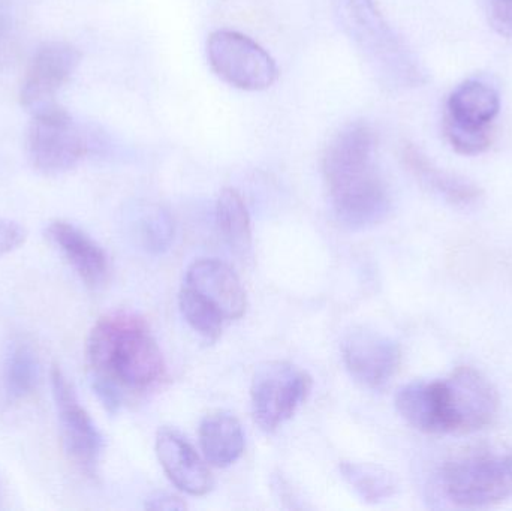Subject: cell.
<instances>
[{
	"label": "cell",
	"instance_id": "10",
	"mask_svg": "<svg viewBox=\"0 0 512 511\" xmlns=\"http://www.w3.org/2000/svg\"><path fill=\"white\" fill-rule=\"evenodd\" d=\"M312 377L288 362H270L255 372L252 413L262 431L271 434L288 422L312 390Z\"/></svg>",
	"mask_w": 512,
	"mask_h": 511
},
{
	"label": "cell",
	"instance_id": "25",
	"mask_svg": "<svg viewBox=\"0 0 512 511\" xmlns=\"http://www.w3.org/2000/svg\"><path fill=\"white\" fill-rule=\"evenodd\" d=\"M15 50V30L12 18L0 12V69L11 60Z\"/></svg>",
	"mask_w": 512,
	"mask_h": 511
},
{
	"label": "cell",
	"instance_id": "15",
	"mask_svg": "<svg viewBox=\"0 0 512 511\" xmlns=\"http://www.w3.org/2000/svg\"><path fill=\"white\" fill-rule=\"evenodd\" d=\"M156 455L168 479L180 491L192 497H204L212 491V473L197 450L176 429H159Z\"/></svg>",
	"mask_w": 512,
	"mask_h": 511
},
{
	"label": "cell",
	"instance_id": "20",
	"mask_svg": "<svg viewBox=\"0 0 512 511\" xmlns=\"http://www.w3.org/2000/svg\"><path fill=\"white\" fill-rule=\"evenodd\" d=\"M340 473L366 503H381L396 494L397 483L384 468L363 462H342Z\"/></svg>",
	"mask_w": 512,
	"mask_h": 511
},
{
	"label": "cell",
	"instance_id": "23",
	"mask_svg": "<svg viewBox=\"0 0 512 511\" xmlns=\"http://www.w3.org/2000/svg\"><path fill=\"white\" fill-rule=\"evenodd\" d=\"M27 233L18 222L0 218V258L17 251L26 242Z\"/></svg>",
	"mask_w": 512,
	"mask_h": 511
},
{
	"label": "cell",
	"instance_id": "1",
	"mask_svg": "<svg viewBox=\"0 0 512 511\" xmlns=\"http://www.w3.org/2000/svg\"><path fill=\"white\" fill-rule=\"evenodd\" d=\"M86 360L93 392L111 414L167 378V365L149 324L131 312H113L96 321L87 338Z\"/></svg>",
	"mask_w": 512,
	"mask_h": 511
},
{
	"label": "cell",
	"instance_id": "11",
	"mask_svg": "<svg viewBox=\"0 0 512 511\" xmlns=\"http://www.w3.org/2000/svg\"><path fill=\"white\" fill-rule=\"evenodd\" d=\"M81 62L77 47L65 41L44 42L33 54L20 84V105L30 114L57 104L56 98Z\"/></svg>",
	"mask_w": 512,
	"mask_h": 511
},
{
	"label": "cell",
	"instance_id": "18",
	"mask_svg": "<svg viewBox=\"0 0 512 511\" xmlns=\"http://www.w3.org/2000/svg\"><path fill=\"white\" fill-rule=\"evenodd\" d=\"M200 446L204 458L213 467L236 464L245 450V432L233 414L215 411L207 414L200 425Z\"/></svg>",
	"mask_w": 512,
	"mask_h": 511
},
{
	"label": "cell",
	"instance_id": "7",
	"mask_svg": "<svg viewBox=\"0 0 512 511\" xmlns=\"http://www.w3.org/2000/svg\"><path fill=\"white\" fill-rule=\"evenodd\" d=\"M501 110L498 90L480 78L460 83L448 96L444 134L457 153L481 155L493 141V122Z\"/></svg>",
	"mask_w": 512,
	"mask_h": 511
},
{
	"label": "cell",
	"instance_id": "17",
	"mask_svg": "<svg viewBox=\"0 0 512 511\" xmlns=\"http://www.w3.org/2000/svg\"><path fill=\"white\" fill-rule=\"evenodd\" d=\"M403 161L409 171L414 174L415 179L420 180L424 188L435 192L436 195L444 198L453 206L466 209V207L477 204L483 195L477 185L436 167L432 161L427 159V156H424L417 147L411 146V144L403 149Z\"/></svg>",
	"mask_w": 512,
	"mask_h": 511
},
{
	"label": "cell",
	"instance_id": "2",
	"mask_svg": "<svg viewBox=\"0 0 512 511\" xmlns=\"http://www.w3.org/2000/svg\"><path fill=\"white\" fill-rule=\"evenodd\" d=\"M376 147L375 129L366 120H354L331 138L322 158L331 206L351 230L381 224L391 210L390 191L376 167Z\"/></svg>",
	"mask_w": 512,
	"mask_h": 511
},
{
	"label": "cell",
	"instance_id": "21",
	"mask_svg": "<svg viewBox=\"0 0 512 511\" xmlns=\"http://www.w3.org/2000/svg\"><path fill=\"white\" fill-rule=\"evenodd\" d=\"M179 306L186 323L207 341H216L222 335L227 320L197 291L185 285L179 294Z\"/></svg>",
	"mask_w": 512,
	"mask_h": 511
},
{
	"label": "cell",
	"instance_id": "6",
	"mask_svg": "<svg viewBox=\"0 0 512 511\" xmlns=\"http://www.w3.org/2000/svg\"><path fill=\"white\" fill-rule=\"evenodd\" d=\"M438 485L448 503L459 509H486L512 495V455L478 450L445 462Z\"/></svg>",
	"mask_w": 512,
	"mask_h": 511
},
{
	"label": "cell",
	"instance_id": "9",
	"mask_svg": "<svg viewBox=\"0 0 512 511\" xmlns=\"http://www.w3.org/2000/svg\"><path fill=\"white\" fill-rule=\"evenodd\" d=\"M50 378L63 450L81 474L92 480L98 479L104 438L81 405L74 384L59 365H53Z\"/></svg>",
	"mask_w": 512,
	"mask_h": 511
},
{
	"label": "cell",
	"instance_id": "26",
	"mask_svg": "<svg viewBox=\"0 0 512 511\" xmlns=\"http://www.w3.org/2000/svg\"><path fill=\"white\" fill-rule=\"evenodd\" d=\"M146 509L156 511L185 510L186 504L176 495L156 494L155 497L147 500Z\"/></svg>",
	"mask_w": 512,
	"mask_h": 511
},
{
	"label": "cell",
	"instance_id": "5",
	"mask_svg": "<svg viewBox=\"0 0 512 511\" xmlns=\"http://www.w3.org/2000/svg\"><path fill=\"white\" fill-rule=\"evenodd\" d=\"M95 135L59 104L32 114L26 134L27 161L36 173L56 177L92 155Z\"/></svg>",
	"mask_w": 512,
	"mask_h": 511
},
{
	"label": "cell",
	"instance_id": "14",
	"mask_svg": "<svg viewBox=\"0 0 512 511\" xmlns=\"http://www.w3.org/2000/svg\"><path fill=\"white\" fill-rule=\"evenodd\" d=\"M186 287L212 303L225 320H239L248 309V297L239 276L216 258H201L186 270Z\"/></svg>",
	"mask_w": 512,
	"mask_h": 511
},
{
	"label": "cell",
	"instance_id": "3",
	"mask_svg": "<svg viewBox=\"0 0 512 511\" xmlns=\"http://www.w3.org/2000/svg\"><path fill=\"white\" fill-rule=\"evenodd\" d=\"M396 408L424 434H471L492 425L499 398L481 372L460 366L445 380L406 384L397 392Z\"/></svg>",
	"mask_w": 512,
	"mask_h": 511
},
{
	"label": "cell",
	"instance_id": "4",
	"mask_svg": "<svg viewBox=\"0 0 512 511\" xmlns=\"http://www.w3.org/2000/svg\"><path fill=\"white\" fill-rule=\"evenodd\" d=\"M334 20L379 83L411 87L423 81L420 63L373 0H330Z\"/></svg>",
	"mask_w": 512,
	"mask_h": 511
},
{
	"label": "cell",
	"instance_id": "8",
	"mask_svg": "<svg viewBox=\"0 0 512 511\" xmlns=\"http://www.w3.org/2000/svg\"><path fill=\"white\" fill-rule=\"evenodd\" d=\"M207 60L224 83L245 92L270 89L279 78V68L270 53L236 30H216L209 36Z\"/></svg>",
	"mask_w": 512,
	"mask_h": 511
},
{
	"label": "cell",
	"instance_id": "19",
	"mask_svg": "<svg viewBox=\"0 0 512 511\" xmlns=\"http://www.w3.org/2000/svg\"><path fill=\"white\" fill-rule=\"evenodd\" d=\"M216 225L231 251L246 255L251 251L252 228L248 207L239 191L225 188L216 203Z\"/></svg>",
	"mask_w": 512,
	"mask_h": 511
},
{
	"label": "cell",
	"instance_id": "12",
	"mask_svg": "<svg viewBox=\"0 0 512 511\" xmlns=\"http://www.w3.org/2000/svg\"><path fill=\"white\" fill-rule=\"evenodd\" d=\"M342 354L349 374L373 390L384 389L393 380L402 357L393 339L364 329L346 336Z\"/></svg>",
	"mask_w": 512,
	"mask_h": 511
},
{
	"label": "cell",
	"instance_id": "16",
	"mask_svg": "<svg viewBox=\"0 0 512 511\" xmlns=\"http://www.w3.org/2000/svg\"><path fill=\"white\" fill-rule=\"evenodd\" d=\"M41 369L36 351L23 338H14L6 345L0 368V404L3 408L18 407L29 401L38 389Z\"/></svg>",
	"mask_w": 512,
	"mask_h": 511
},
{
	"label": "cell",
	"instance_id": "22",
	"mask_svg": "<svg viewBox=\"0 0 512 511\" xmlns=\"http://www.w3.org/2000/svg\"><path fill=\"white\" fill-rule=\"evenodd\" d=\"M141 246L153 255L164 254L174 240V221L170 213L156 207L138 222Z\"/></svg>",
	"mask_w": 512,
	"mask_h": 511
},
{
	"label": "cell",
	"instance_id": "13",
	"mask_svg": "<svg viewBox=\"0 0 512 511\" xmlns=\"http://www.w3.org/2000/svg\"><path fill=\"white\" fill-rule=\"evenodd\" d=\"M45 236L87 287L96 290L107 282L110 273L107 252L86 231L65 219H56L45 228Z\"/></svg>",
	"mask_w": 512,
	"mask_h": 511
},
{
	"label": "cell",
	"instance_id": "24",
	"mask_svg": "<svg viewBox=\"0 0 512 511\" xmlns=\"http://www.w3.org/2000/svg\"><path fill=\"white\" fill-rule=\"evenodd\" d=\"M489 14L493 27L512 38V0H489Z\"/></svg>",
	"mask_w": 512,
	"mask_h": 511
}]
</instances>
